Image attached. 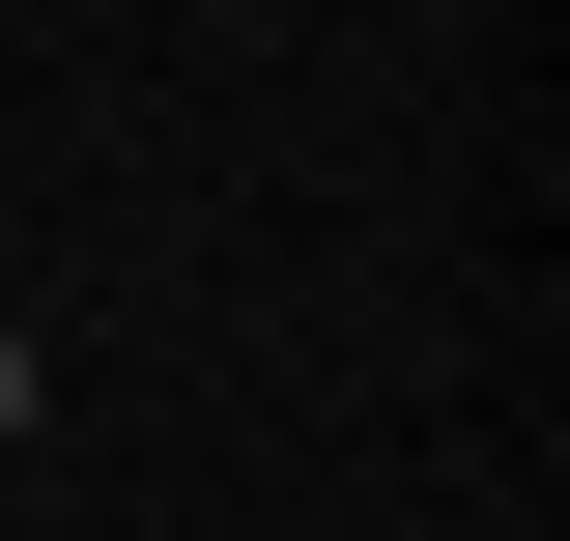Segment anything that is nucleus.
Returning a JSON list of instances; mask_svg holds the SVG:
<instances>
[{
  "instance_id": "nucleus-1",
  "label": "nucleus",
  "mask_w": 570,
  "mask_h": 541,
  "mask_svg": "<svg viewBox=\"0 0 570 541\" xmlns=\"http://www.w3.org/2000/svg\"><path fill=\"white\" fill-rule=\"evenodd\" d=\"M0 427H29V314H0Z\"/></svg>"
}]
</instances>
